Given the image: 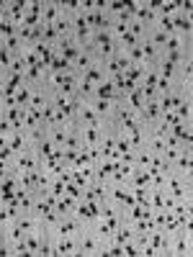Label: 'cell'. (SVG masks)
Instances as JSON below:
<instances>
[{
  "mask_svg": "<svg viewBox=\"0 0 193 257\" xmlns=\"http://www.w3.org/2000/svg\"><path fill=\"white\" fill-rule=\"evenodd\" d=\"M64 196H67V198H72V201H82V188L77 185V183H67V185H64Z\"/></svg>",
  "mask_w": 193,
  "mask_h": 257,
  "instance_id": "6",
  "label": "cell"
},
{
  "mask_svg": "<svg viewBox=\"0 0 193 257\" xmlns=\"http://www.w3.org/2000/svg\"><path fill=\"white\" fill-rule=\"evenodd\" d=\"M49 70H52V72H70V70H72V64L57 52V54L52 57V62H49Z\"/></svg>",
  "mask_w": 193,
  "mask_h": 257,
  "instance_id": "5",
  "label": "cell"
},
{
  "mask_svg": "<svg viewBox=\"0 0 193 257\" xmlns=\"http://www.w3.org/2000/svg\"><path fill=\"white\" fill-rule=\"evenodd\" d=\"M59 18H62V13H59L57 0H44V8H41V24H44V26H54Z\"/></svg>",
  "mask_w": 193,
  "mask_h": 257,
  "instance_id": "3",
  "label": "cell"
},
{
  "mask_svg": "<svg viewBox=\"0 0 193 257\" xmlns=\"http://www.w3.org/2000/svg\"><path fill=\"white\" fill-rule=\"evenodd\" d=\"M77 257H101V242L95 239V234L88 226L77 237Z\"/></svg>",
  "mask_w": 193,
  "mask_h": 257,
  "instance_id": "1",
  "label": "cell"
},
{
  "mask_svg": "<svg viewBox=\"0 0 193 257\" xmlns=\"http://www.w3.org/2000/svg\"><path fill=\"white\" fill-rule=\"evenodd\" d=\"M95 98H116V88H114V82L106 77L101 85H95Z\"/></svg>",
  "mask_w": 193,
  "mask_h": 257,
  "instance_id": "4",
  "label": "cell"
},
{
  "mask_svg": "<svg viewBox=\"0 0 193 257\" xmlns=\"http://www.w3.org/2000/svg\"><path fill=\"white\" fill-rule=\"evenodd\" d=\"M82 149H98L101 147V132H103V123L101 126H82Z\"/></svg>",
  "mask_w": 193,
  "mask_h": 257,
  "instance_id": "2",
  "label": "cell"
}]
</instances>
